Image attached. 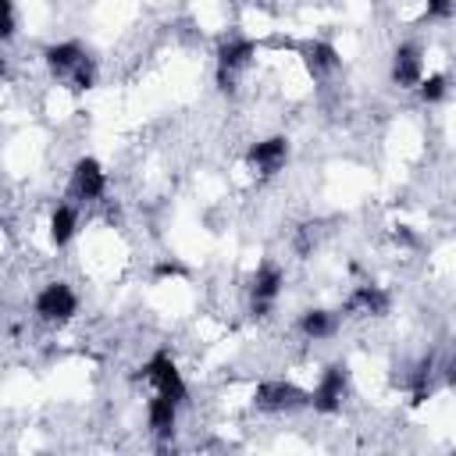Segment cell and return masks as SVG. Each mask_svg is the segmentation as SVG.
Instances as JSON below:
<instances>
[{
	"mask_svg": "<svg viewBox=\"0 0 456 456\" xmlns=\"http://www.w3.org/2000/svg\"><path fill=\"white\" fill-rule=\"evenodd\" d=\"M146 417H150V428H153L157 438H171L175 435V420H178V403L157 392L150 399V406H146Z\"/></svg>",
	"mask_w": 456,
	"mask_h": 456,
	"instance_id": "11",
	"label": "cell"
},
{
	"mask_svg": "<svg viewBox=\"0 0 456 456\" xmlns=\"http://www.w3.org/2000/svg\"><path fill=\"white\" fill-rule=\"evenodd\" d=\"M417 89H420V96H424L428 103H438V100L445 96V78H442V75H431V78H420V82H417Z\"/></svg>",
	"mask_w": 456,
	"mask_h": 456,
	"instance_id": "17",
	"label": "cell"
},
{
	"mask_svg": "<svg viewBox=\"0 0 456 456\" xmlns=\"http://www.w3.org/2000/svg\"><path fill=\"white\" fill-rule=\"evenodd\" d=\"M253 399H256L260 410H274V413L306 406V392L296 388L292 381H264V385H256V395Z\"/></svg>",
	"mask_w": 456,
	"mask_h": 456,
	"instance_id": "5",
	"label": "cell"
},
{
	"mask_svg": "<svg viewBox=\"0 0 456 456\" xmlns=\"http://www.w3.org/2000/svg\"><path fill=\"white\" fill-rule=\"evenodd\" d=\"M14 25H18V18H14V0H0V39H11V36H14Z\"/></svg>",
	"mask_w": 456,
	"mask_h": 456,
	"instance_id": "18",
	"label": "cell"
},
{
	"mask_svg": "<svg viewBox=\"0 0 456 456\" xmlns=\"http://www.w3.org/2000/svg\"><path fill=\"white\" fill-rule=\"evenodd\" d=\"M0 78H4V57H0Z\"/></svg>",
	"mask_w": 456,
	"mask_h": 456,
	"instance_id": "21",
	"label": "cell"
},
{
	"mask_svg": "<svg viewBox=\"0 0 456 456\" xmlns=\"http://www.w3.org/2000/svg\"><path fill=\"white\" fill-rule=\"evenodd\" d=\"M303 57H306V68H310L314 75H331V71L338 68V53H335V46L324 43V39L306 43V46H303Z\"/></svg>",
	"mask_w": 456,
	"mask_h": 456,
	"instance_id": "12",
	"label": "cell"
},
{
	"mask_svg": "<svg viewBox=\"0 0 456 456\" xmlns=\"http://www.w3.org/2000/svg\"><path fill=\"white\" fill-rule=\"evenodd\" d=\"M281 271L274 267V264H264V267H256V274L249 278V296H253V314L256 317H264L267 310H271V303L278 299V292H281Z\"/></svg>",
	"mask_w": 456,
	"mask_h": 456,
	"instance_id": "7",
	"label": "cell"
},
{
	"mask_svg": "<svg viewBox=\"0 0 456 456\" xmlns=\"http://www.w3.org/2000/svg\"><path fill=\"white\" fill-rule=\"evenodd\" d=\"M75 306H78V299H75V292H71L64 281H50V285L36 296V314H39L43 321H68V317L75 314Z\"/></svg>",
	"mask_w": 456,
	"mask_h": 456,
	"instance_id": "4",
	"label": "cell"
},
{
	"mask_svg": "<svg viewBox=\"0 0 456 456\" xmlns=\"http://www.w3.org/2000/svg\"><path fill=\"white\" fill-rule=\"evenodd\" d=\"M82 53L86 50L78 43H53V46H46V64L53 75H71V68L82 61Z\"/></svg>",
	"mask_w": 456,
	"mask_h": 456,
	"instance_id": "14",
	"label": "cell"
},
{
	"mask_svg": "<svg viewBox=\"0 0 456 456\" xmlns=\"http://www.w3.org/2000/svg\"><path fill=\"white\" fill-rule=\"evenodd\" d=\"M103 189H107V175H103V167H100L93 157L75 160V167H71V192H75L78 200H100Z\"/></svg>",
	"mask_w": 456,
	"mask_h": 456,
	"instance_id": "8",
	"label": "cell"
},
{
	"mask_svg": "<svg viewBox=\"0 0 456 456\" xmlns=\"http://www.w3.org/2000/svg\"><path fill=\"white\" fill-rule=\"evenodd\" d=\"M335 328H338V317L331 310H306L299 317V331L306 338H328V335H335Z\"/></svg>",
	"mask_w": 456,
	"mask_h": 456,
	"instance_id": "15",
	"label": "cell"
},
{
	"mask_svg": "<svg viewBox=\"0 0 456 456\" xmlns=\"http://www.w3.org/2000/svg\"><path fill=\"white\" fill-rule=\"evenodd\" d=\"M167 274H185V267H182V264H175V260L157 264V278H167Z\"/></svg>",
	"mask_w": 456,
	"mask_h": 456,
	"instance_id": "20",
	"label": "cell"
},
{
	"mask_svg": "<svg viewBox=\"0 0 456 456\" xmlns=\"http://www.w3.org/2000/svg\"><path fill=\"white\" fill-rule=\"evenodd\" d=\"M424 78V61H420V50L413 46V43H406V46H399L395 50V57H392V82L395 86H417Z\"/></svg>",
	"mask_w": 456,
	"mask_h": 456,
	"instance_id": "9",
	"label": "cell"
},
{
	"mask_svg": "<svg viewBox=\"0 0 456 456\" xmlns=\"http://www.w3.org/2000/svg\"><path fill=\"white\" fill-rule=\"evenodd\" d=\"M75 228H78L75 207H68V203L53 207V214H50V239H53V246H68L75 239Z\"/></svg>",
	"mask_w": 456,
	"mask_h": 456,
	"instance_id": "13",
	"label": "cell"
},
{
	"mask_svg": "<svg viewBox=\"0 0 456 456\" xmlns=\"http://www.w3.org/2000/svg\"><path fill=\"white\" fill-rule=\"evenodd\" d=\"M253 53H256L253 39H242V36L221 39V46H217V82H221V89H235L232 86L235 82V71L246 68Z\"/></svg>",
	"mask_w": 456,
	"mask_h": 456,
	"instance_id": "3",
	"label": "cell"
},
{
	"mask_svg": "<svg viewBox=\"0 0 456 456\" xmlns=\"http://www.w3.org/2000/svg\"><path fill=\"white\" fill-rule=\"evenodd\" d=\"M388 306H392V299H388V292L378 289V285H360V289L346 299V310H349V314H370V317H381V314H388Z\"/></svg>",
	"mask_w": 456,
	"mask_h": 456,
	"instance_id": "10",
	"label": "cell"
},
{
	"mask_svg": "<svg viewBox=\"0 0 456 456\" xmlns=\"http://www.w3.org/2000/svg\"><path fill=\"white\" fill-rule=\"evenodd\" d=\"M142 378L150 381V385H157V392L160 395H167V399H175L178 406L185 403V381H182V374H178V367H175V360L167 356V353H153L150 360H146V367H142Z\"/></svg>",
	"mask_w": 456,
	"mask_h": 456,
	"instance_id": "1",
	"label": "cell"
},
{
	"mask_svg": "<svg viewBox=\"0 0 456 456\" xmlns=\"http://www.w3.org/2000/svg\"><path fill=\"white\" fill-rule=\"evenodd\" d=\"M428 18H452V0H428Z\"/></svg>",
	"mask_w": 456,
	"mask_h": 456,
	"instance_id": "19",
	"label": "cell"
},
{
	"mask_svg": "<svg viewBox=\"0 0 456 456\" xmlns=\"http://www.w3.org/2000/svg\"><path fill=\"white\" fill-rule=\"evenodd\" d=\"M68 78H71V86H75V89H93V82H96V64H93V57H86V53H82V61L71 68V75H68Z\"/></svg>",
	"mask_w": 456,
	"mask_h": 456,
	"instance_id": "16",
	"label": "cell"
},
{
	"mask_svg": "<svg viewBox=\"0 0 456 456\" xmlns=\"http://www.w3.org/2000/svg\"><path fill=\"white\" fill-rule=\"evenodd\" d=\"M342 399H346V367L342 363H331L321 374L317 388L306 392V406H314L317 413H338L342 410Z\"/></svg>",
	"mask_w": 456,
	"mask_h": 456,
	"instance_id": "2",
	"label": "cell"
},
{
	"mask_svg": "<svg viewBox=\"0 0 456 456\" xmlns=\"http://www.w3.org/2000/svg\"><path fill=\"white\" fill-rule=\"evenodd\" d=\"M246 160H249V167H253L256 175L271 178V175H278V171L285 167V160H289V139H285V135H271V139L256 142Z\"/></svg>",
	"mask_w": 456,
	"mask_h": 456,
	"instance_id": "6",
	"label": "cell"
}]
</instances>
